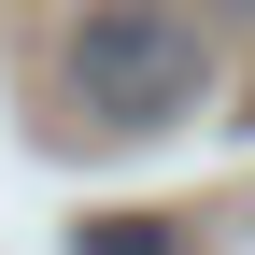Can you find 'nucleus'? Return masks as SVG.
<instances>
[{
  "mask_svg": "<svg viewBox=\"0 0 255 255\" xmlns=\"http://www.w3.org/2000/svg\"><path fill=\"white\" fill-rule=\"evenodd\" d=\"M57 85H71V114H85V128L142 142V128L199 114L213 43H199V14H184V0H85L71 43H57Z\"/></svg>",
  "mask_w": 255,
  "mask_h": 255,
  "instance_id": "obj_1",
  "label": "nucleus"
},
{
  "mask_svg": "<svg viewBox=\"0 0 255 255\" xmlns=\"http://www.w3.org/2000/svg\"><path fill=\"white\" fill-rule=\"evenodd\" d=\"M71 255H184V241H170V227H142V213H114V227H85Z\"/></svg>",
  "mask_w": 255,
  "mask_h": 255,
  "instance_id": "obj_2",
  "label": "nucleus"
},
{
  "mask_svg": "<svg viewBox=\"0 0 255 255\" xmlns=\"http://www.w3.org/2000/svg\"><path fill=\"white\" fill-rule=\"evenodd\" d=\"M241 14H255V0H241Z\"/></svg>",
  "mask_w": 255,
  "mask_h": 255,
  "instance_id": "obj_3",
  "label": "nucleus"
}]
</instances>
